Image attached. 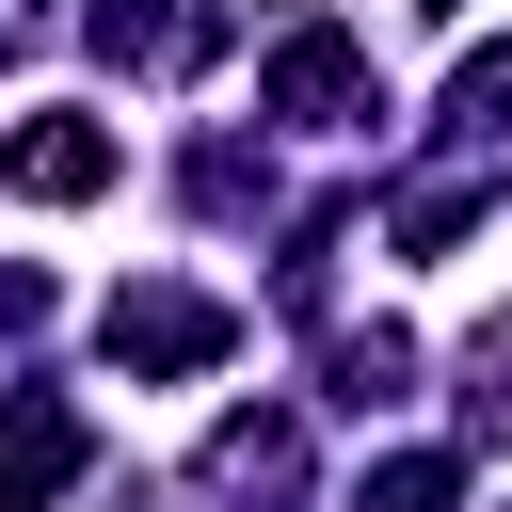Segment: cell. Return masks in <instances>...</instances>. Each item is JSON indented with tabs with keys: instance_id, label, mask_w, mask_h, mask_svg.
Returning a JSON list of instances; mask_svg holds the SVG:
<instances>
[{
	"instance_id": "277c9868",
	"label": "cell",
	"mask_w": 512,
	"mask_h": 512,
	"mask_svg": "<svg viewBox=\"0 0 512 512\" xmlns=\"http://www.w3.org/2000/svg\"><path fill=\"white\" fill-rule=\"evenodd\" d=\"M80 464H96L80 400H64V384H0V512H48Z\"/></svg>"
},
{
	"instance_id": "9c48e42d",
	"label": "cell",
	"mask_w": 512,
	"mask_h": 512,
	"mask_svg": "<svg viewBox=\"0 0 512 512\" xmlns=\"http://www.w3.org/2000/svg\"><path fill=\"white\" fill-rule=\"evenodd\" d=\"M448 128L464 144H512V48H464L448 64Z\"/></svg>"
},
{
	"instance_id": "8992f818",
	"label": "cell",
	"mask_w": 512,
	"mask_h": 512,
	"mask_svg": "<svg viewBox=\"0 0 512 512\" xmlns=\"http://www.w3.org/2000/svg\"><path fill=\"white\" fill-rule=\"evenodd\" d=\"M400 384H416V336H400V320H352V336L320 352V400H352V416L400 400Z\"/></svg>"
},
{
	"instance_id": "ba28073f",
	"label": "cell",
	"mask_w": 512,
	"mask_h": 512,
	"mask_svg": "<svg viewBox=\"0 0 512 512\" xmlns=\"http://www.w3.org/2000/svg\"><path fill=\"white\" fill-rule=\"evenodd\" d=\"M480 208H496V192H480V176H416V192H400V208H384V240H400V256H448V240H464V224H480Z\"/></svg>"
},
{
	"instance_id": "6da1fadb",
	"label": "cell",
	"mask_w": 512,
	"mask_h": 512,
	"mask_svg": "<svg viewBox=\"0 0 512 512\" xmlns=\"http://www.w3.org/2000/svg\"><path fill=\"white\" fill-rule=\"evenodd\" d=\"M96 352H112L128 384H192V368H224V352H240V304H208V288H160V272H144V288H112V304H96Z\"/></svg>"
},
{
	"instance_id": "30bf717a",
	"label": "cell",
	"mask_w": 512,
	"mask_h": 512,
	"mask_svg": "<svg viewBox=\"0 0 512 512\" xmlns=\"http://www.w3.org/2000/svg\"><path fill=\"white\" fill-rule=\"evenodd\" d=\"M288 448H304L288 416H224L208 432V480H288Z\"/></svg>"
},
{
	"instance_id": "7a4b0ae2",
	"label": "cell",
	"mask_w": 512,
	"mask_h": 512,
	"mask_svg": "<svg viewBox=\"0 0 512 512\" xmlns=\"http://www.w3.org/2000/svg\"><path fill=\"white\" fill-rule=\"evenodd\" d=\"M368 112H384L368 48H352L336 16H288V32H272V64H256V128H368Z\"/></svg>"
},
{
	"instance_id": "5b68a950",
	"label": "cell",
	"mask_w": 512,
	"mask_h": 512,
	"mask_svg": "<svg viewBox=\"0 0 512 512\" xmlns=\"http://www.w3.org/2000/svg\"><path fill=\"white\" fill-rule=\"evenodd\" d=\"M80 32H96V64H224V16H192V0H80Z\"/></svg>"
},
{
	"instance_id": "52a82bcc",
	"label": "cell",
	"mask_w": 512,
	"mask_h": 512,
	"mask_svg": "<svg viewBox=\"0 0 512 512\" xmlns=\"http://www.w3.org/2000/svg\"><path fill=\"white\" fill-rule=\"evenodd\" d=\"M352 512H464V448H384L352 480Z\"/></svg>"
},
{
	"instance_id": "8fae6325",
	"label": "cell",
	"mask_w": 512,
	"mask_h": 512,
	"mask_svg": "<svg viewBox=\"0 0 512 512\" xmlns=\"http://www.w3.org/2000/svg\"><path fill=\"white\" fill-rule=\"evenodd\" d=\"M480 432H512V320L480 336Z\"/></svg>"
},
{
	"instance_id": "3957f363",
	"label": "cell",
	"mask_w": 512,
	"mask_h": 512,
	"mask_svg": "<svg viewBox=\"0 0 512 512\" xmlns=\"http://www.w3.org/2000/svg\"><path fill=\"white\" fill-rule=\"evenodd\" d=\"M112 176H128V144H112L96 112H16V128H0V192H16V208H96Z\"/></svg>"
}]
</instances>
